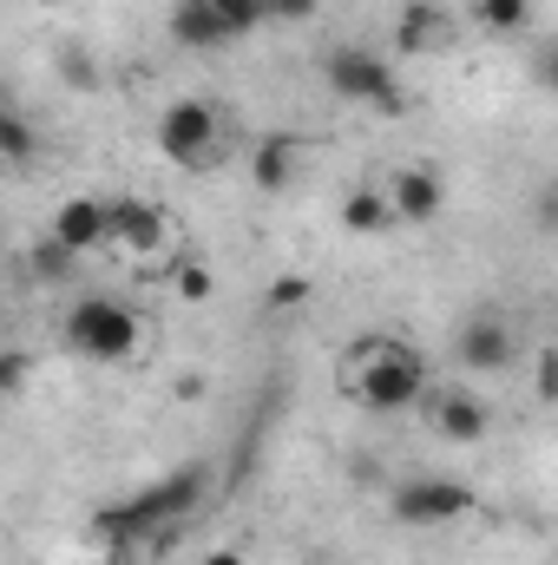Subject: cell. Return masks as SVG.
<instances>
[{"label": "cell", "instance_id": "19", "mask_svg": "<svg viewBox=\"0 0 558 565\" xmlns=\"http://www.w3.org/2000/svg\"><path fill=\"white\" fill-rule=\"evenodd\" d=\"M309 296H315V282L296 277V270H282V277L270 282V289H264V302H270V309H302Z\"/></svg>", "mask_w": 558, "mask_h": 565}, {"label": "cell", "instance_id": "26", "mask_svg": "<svg viewBox=\"0 0 558 565\" xmlns=\"http://www.w3.org/2000/svg\"><path fill=\"white\" fill-rule=\"evenodd\" d=\"M539 402H558V355H539Z\"/></svg>", "mask_w": 558, "mask_h": 565}, {"label": "cell", "instance_id": "1", "mask_svg": "<svg viewBox=\"0 0 558 565\" xmlns=\"http://www.w3.org/2000/svg\"><path fill=\"white\" fill-rule=\"evenodd\" d=\"M342 388L368 415H408V408H420L433 395L427 362L395 335H355L348 355H342Z\"/></svg>", "mask_w": 558, "mask_h": 565}, {"label": "cell", "instance_id": "16", "mask_svg": "<svg viewBox=\"0 0 558 565\" xmlns=\"http://www.w3.org/2000/svg\"><path fill=\"white\" fill-rule=\"evenodd\" d=\"M296 158H302V145L296 139H264L257 145V184H264V191H282V184H289V178H296Z\"/></svg>", "mask_w": 558, "mask_h": 565}, {"label": "cell", "instance_id": "23", "mask_svg": "<svg viewBox=\"0 0 558 565\" xmlns=\"http://www.w3.org/2000/svg\"><path fill=\"white\" fill-rule=\"evenodd\" d=\"M0 388H7V395H20V388H26V355H20V349H7V355H0Z\"/></svg>", "mask_w": 558, "mask_h": 565}, {"label": "cell", "instance_id": "20", "mask_svg": "<svg viewBox=\"0 0 558 565\" xmlns=\"http://www.w3.org/2000/svg\"><path fill=\"white\" fill-rule=\"evenodd\" d=\"M73 264H79V257H73L60 237H40V244H33V270H40V277H73Z\"/></svg>", "mask_w": 558, "mask_h": 565}, {"label": "cell", "instance_id": "24", "mask_svg": "<svg viewBox=\"0 0 558 565\" xmlns=\"http://www.w3.org/2000/svg\"><path fill=\"white\" fill-rule=\"evenodd\" d=\"M533 217H539V231H546V237H558V184H546V191H539Z\"/></svg>", "mask_w": 558, "mask_h": 565}, {"label": "cell", "instance_id": "10", "mask_svg": "<svg viewBox=\"0 0 558 565\" xmlns=\"http://www.w3.org/2000/svg\"><path fill=\"white\" fill-rule=\"evenodd\" d=\"M46 237H60L73 257H93V250H112V204L106 198H66L46 224Z\"/></svg>", "mask_w": 558, "mask_h": 565}, {"label": "cell", "instance_id": "18", "mask_svg": "<svg viewBox=\"0 0 558 565\" xmlns=\"http://www.w3.org/2000/svg\"><path fill=\"white\" fill-rule=\"evenodd\" d=\"M0 151H7V164H13V171L33 158V126H26L20 113H7V119H0Z\"/></svg>", "mask_w": 558, "mask_h": 565}, {"label": "cell", "instance_id": "9", "mask_svg": "<svg viewBox=\"0 0 558 565\" xmlns=\"http://www.w3.org/2000/svg\"><path fill=\"white\" fill-rule=\"evenodd\" d=\"M427 415L440 427V440H460V447H480L493 434V402L480 388H433L427 395Z\"/></svg>", "mask_w": 558, "mask_h": 565}, {"label": "cell", "instance_id": "28", "mask_svg": "<svg viewBox=\"0 0 558 565\" xmlns=\"http://www.w3.org/2000/svg\"><path fill=\"white\" fill-rule=\"evenodd\" d=\"M204 565H244V553H237V546H217V553H211Z\"/></svg>", "mask_w": 558, "mask_h": 565}, {"label": "cell", "instance_id": "22", "mask_svg": "<svg viewBox=\"0 0 558 565\" xmlns=\"http://www.w3.org/2000/svg\"><path fill=\"white\" fill-rule=\"evenodd\" d=\"M211 289H217V277H211L204 264H184V270H178V296H184V302H204Z\"/></svg>", "mask_w": 558, "mask_h": 565}, {"label": "cell", "instance_id": "14", "mask_svg": "<svg viewBox=\"0 0 558 565\" xmlns=\"http://www.w3.org/2000/svg\"><path fill=\"white\" fill-rule=\"evenodd\" d=\"M171 40H178V46H191V53H211V46H224V40H230V26L217 20V7H211V0H178V7H171Z\"/></svg>", "mask_w": 558, "mask_h": 565}, {"label": "cell", "instance_id": "8", "mask_svg": "<svg viewBox=\"0 0 558 565\" xmlns=\"http://www.w3.org/2000/svg\"><path fill=\"white\" fill-rule=\"evenodd\" d=\"M453 355H460L466 375H506V369L519 362V335H513L500 316H466V322L453 329Z\"/></svg>", "mask_w": 558, "mask_h": 565}, {"label": "cell", "instance_id": "6", "mask_svg": "<svg viewBox=\"0 0 558 565\" xmlns=\"http://www.w3.org/2000/svg\"><path fill=\"white\" fill-rule=\"evenodd\" d=\"M112 204V250L139 270H158L178 244V217L164 204H144V198H106Z\"/></svg>", "mask_w": 558, "mask_h": 565}, {"label": "cell", "instance_id": "2", "mask_svg": "<svg viewBox=\"0 0 558 565\" xmlns=\"http://www.w3.org/2000/svg\"><path fill=\"white\" fill-rule=\"evenodd\" d=\"M60 342L73 349V355H86V362H132L144 349V322L132 302H119V296H79L66 316H60Z\"/></svg>", "mask_w": 558, "mask_h": 565}, {"label": "cell", "instance_id": "17", "mask_svg": "<svg viewBox=\"0 0 558 565\" xmlns=\"http://www.w3.org/2000/svg\"><path fill=\"white\" fill-rule=\"evenodd\" d=\"M217 7V20L230 26V40H244V33H257V26H270V0H211Z\"/></svg>", "mask_w": 558, "mask_h": 565}, {"label": "cell", "instance_id": "21", "mask_svg": "<svg viewBox=\"0 0 558 565\" xmlns=\"http://www.w3.org/2000/svg\"><path fill=\"white\" fill-rule=\"evenodd\" d=\"M526 73H533V86H539V93H558V33H552V40H539V46H533Z\"/></svg>", "mask_w": 558, "mask_h": 565}, {"label": "cell", "instance_id": "7", "mask_svg": "<svg viewBox=\"0 0 558 565\" xmlns=\"http://www.w3.org/2000/svg\"><path fill=\"white\" fill-rule=\"evenodd\" d=\"M395 520L401 526H447V520H466L473 513V487L466 480H447V473H415L388 493Z\"/></svg>", "mask_w": 558, "mask_h": 565}, {"label": "cell", "instance_id": "3", "mask_svg": "<svg viewBox=\"0 0 558 565\" xmlns=\"http://www.w3.org/2000/svg\"><path fill=\"white\" fill-rule=\"evenodd\" d=\"M204 493H211V467H197V460H191V467H178V473H164V480L139 487L126 507L99 513V533H106V540H144V533H158V526L184 520Z\"/></svg>", "mask_w": 558, "mask_h": 565}, {"label": "cell", "instance_id": "15", "mask_svg": "<svg viewBox=\"0 0 558 565\" xmlns=\"http://www.w3.org/2000/svg\"><path fill=\"white\" fill-rule=\"evenodd\" d=\"M466 20H473L480 33H493V40H519V33L533 26V0H473Z\"/></svg>", "mask_w": 558, "mask_h": 565}, {"label": "cell", "instance_id": "5", "mask_svg": "<svg viewBox=\"0 0 558 565\" xmlns=\"http://www.w3.org/2000/svg\"><path fill=\"white\" fill-rule=\"evenodd\" d=\"M158 151L184 171H211L224 164V113L211 99H171L158 113Z\"/></svg>", "mask_w": 558, "mask_h": 565}, {"label": "cell", "instance_id": "13", "mask_svg": "<svg viewBox=\"0 0 558 565\" xmlns=\"http://www.w3.org/2000/svg\"><path fill=\"white\" fill-rule=\"evenodd\" d=\"M342 231H348V237H395V231H401V211H395L388 184H382V191H375V184L348 191V198H342Z\"/></svg>", "mask_w": 558, "mask_h": 565}, {"label": "cell", "instance_id": "12", "mask_svg": "<svg viewBox=\"0 0 558 565\" xmlns=\"http://www.w3.org/2000/svg\"><path fill=\"white\" fill-rule=\"evenodd\" d=\"M447 33H453V20H447L440 0H408L401 20H395V53H401V60L433 53V46H447Z\"/></svg>", "mask_w": 558, "mask_h": 565}, {"label": "cell", "instance_id": "4", "mask_svg": "<svg viewBox=\"0 0 558 565\" xmlns=\"http://www.w3.org/2000/svg\"><path fill=\"white\" fill-rule=\"evenodd\" d=\"M322 86H329L335 99H348V106H368V113H382V119L408 113L401 73H395L382 53H368V46H329V53H322Z\"/></svg>", "mask_w": 558, "mask_h": 565}, {"label": "cell", "instance_id": "27", "mask_svg": "<svg viewBox=\"0 0 558 565\" xmlns=\"http://www.w3.org/2000/svg\"><path fill=\"white\" fill-rule=\"evenodd\" d=\"M66 79H73V86H93V73H86V53H66Z\"/></svg>", "mask_w": 558, "mask_h": 565}, {"label": "cell", "instance_id": "25", "mask_svg": "<svg viewBox=\"0 0 558 565\" xmlns=\"http://www.w3.org/2000/svg\"><path fill=\"white\" fill-rule=\"evenodd\" d=\"M322 0H270V20H309Z\"/></svg>", "mask_w": 558, "mask_h": 565}, {"label": "cell", "instance_id": "11", "mask_svg": "<svg viewBox=\"0 0 558 565\" xmlns=\"http://www.w3.org/2000/svg\"><path fill=\"white\" fill-rule=\"evenodd\" d=\"M388 198H395V211H401V224H433L440 211H447V178L433 171V164H401V171H388Z\"/></svg>", "mask_w": 558, "mask_h": 565}]
</instances>
